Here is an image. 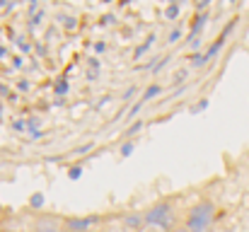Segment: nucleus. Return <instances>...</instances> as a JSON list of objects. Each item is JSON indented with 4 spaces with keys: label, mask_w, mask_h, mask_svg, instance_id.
I'll use <instances>...</instances> for the list:
<instances>
[{
    "label": "nucleus",
    "mask_w": 249,
    "mask_h": 232,
    "mask_svg": "<svg viewBox=\"0 0 249 232\" xmlns=\"http://www.w3.org/2000/svg\"><path fill=\"white\" fill-rule=\"evenodd\" d=\"M213 220H215V206L211 201H201L198 206L191 208L186 230L189 232H213Z\"/></svg>",
    "instance_id": "1"
},
{
    "label": "nucleus",
    "mask_w": 249,
    "mask_h": 232,
    "mask_svg": "<svg viewBox=\"0 0 249 232\" xmlns=\"http://www.w3.org/2000/svg\"><path fill=\"white\" fill-rule=\"evenodd\" d=\"M172 220H174V213H172V206L169 203H158V206H153L145 213V223L148 225H155L160 230H167L172 225Z\"/></svg>",
    "instance_id": "2"
},
{
    "label": "nucleus",
    "mask_w": 249,
    "mask_h": 232,
    "mask_svg": "<svg viewBox=\"0 0 249 232\" xmlns=\"http://www.w3.org/2000/svg\"><path fill=\"white\" fill-rule=\"evenodd\" d=\"M89 225H94V218H83V220H80V218H73V220H68V228H71L73 232L75 230L85 232Z\"/></svg>",
    "instance_id": "3"
},
{
    "label": "nucleus",
    "mask_w": 249,
    "mask_h": 232,
    "mask_svg": "<svg viewBox=\"0 0 249 232\" xmlns=\"http://www.w3.org/2000/svg\"><path fill=\"white\" fill-rule=\"evenodd\" d=\"M158 92H160V87H158V85H150V87H148V92H145V97H143V102L153 99V94H158Z\"/></svg>",
    "instance_id": "4"
},
{
    "label": "nucleus",
    "mask_w": 249,
    "mask_h": 232,
    "mask_svg": "<svg viewBox=\"0 0 249 232\" xmlns=\"http://www.w3.org/2000/svg\"><path fill=\"white\" fill-rule=\"evenodd\" d=\"M133 153V143H124V148H121V155L126 157V155Z\"/></svg>",
    "instance_id": "5"
},
{
    "label": "nucleus",
    "mask_w": 249,
    "mask_h": 232,
    "mask_svg": "<svg viewBox=\"0 0 249 232\" xmlns=\"http://www.w3.org/2000/svg\"><path fill=\"white\" fill-rule=\"evenodd\" d=\"M80 174H83V172H80V169H71V177H73V179H78V177H80Z\"/></svg>",
    "instance_id": "6"
},
{
    "label": "nucleus",
    "mask_w": 249,
    "mask_h": 232,
    "mask_svg": "<svg viewBox=\"0 0 249 232\" xmlns=\"http://www.w3.org/2000/svg\"><path fill=\"white\" fill-rule=\"evenodd\" d=\"M41 232H61V230H41Z\"/></svg>",
    "instance_id": "7"
}]
</instances>
